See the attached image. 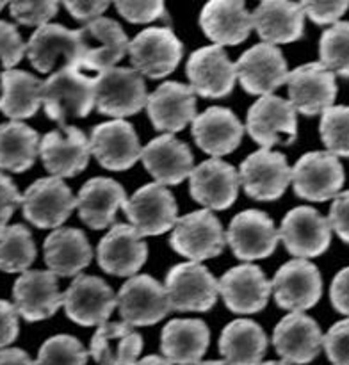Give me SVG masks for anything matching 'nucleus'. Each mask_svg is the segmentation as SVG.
<instances>
[{
  "mask_svg": "<svg viewBox=\"0 0 349 365\" xmlns=\"http://www.w3.org/2000/svg\"><path fill=\"white\" fill-rule=\"evenodd\" d=\"M43 250L45 264L56 277H78L93 259L91 245L78 228H57L46 237Z\"/></svg>",
  "mask_w": 349,
  "mask_h": 365,
  "instance_id": "35",
  "label": "nucleus"
},
{
  "mask_svg": "<svg viewBox=\"0 0 349 365\" xmlns=\"http://www.w3.org/2000/svg\"><path fill=\"white\" fill-rule=\"evenodd\" d=\"M91 155L89 139L80 128L64 125L61 130L43 135L39 143V157L46 171L59 178L77 177L85 170Z\"/></svg>",
  "mask_w": 349,
  "mask_h": 365,
  "instance_id": "18",
  "label": "nucleus"
},
{
  "mask_svg": "<svg viewBox=\"0 0 349 365\" xmlns=\"http://www.w3.org/2000/svg\"><path fill=\"white\" fill-rule=\"evenodd\" d=\"M185 75L194 95L203 98H223L230 95L237 81L235 63L228 59L223 46L217 45L194 50L185 64Z\"/></svg>",
  "mask_w": 349,
  "mask_h": 365,
  "instance_id": "16",
  "label": "nucleus"
},
{
  "mask_svg": "<svg viewBox=\"0 0 349 365\" xmlns=\"http://www.w3.org/2000/svg\"><path fill=\"white\" fill-rule=\"evenodd\" d=\"M98 266L113 277H135L148 259V246L130 225H113L96 248Z\"/></svg>",
  "mask_w": 349,
  "mask_h": 365,
  "instance_id": "21",
  "label": "nucleus"
},
{
  "mask_svg": "<svg viewBox=\"0 0 349 365\" xmlns=\"http://www.w3.org/2000/svg\"><path fill=\"white\" fill-rule=\"evenodd\" d=\"M123 210L130 227H134L142 237L166 234L178 220L177 200L170 189L157 182L139 187L132 198L125 202Z\"/></svg>",
  "mask_w": 349,
  "mask_h": 365,
  "instance_id": "11",
  "label": "nucleus"
},
{
  "mask_svg": "<svg viewBox=\"0 0 349 365\" xmlns=\"http://www.w3.org/2000/svg\"><path fill=\"white\" fill-rule=\"evenodd\" d=\"M27 57L41 73H48L63 61L64 66H77L80 61V34L59 24H46L31 36Z\"/></svg>",
  "mask_w": 349,
  "mask_h": 365,
  "instance_id": "26",
  "label": "nucleus"
},
{
  "mask_svg": "<svg viewBox=\"0 0 349 365\" xmlns=\"http://www.w3.org/2000/svg\"><path fill=\"white\" fill-rule=\"evenodd\" d=\"M118 309L123 323L152 327L170 314L171 307L164 285L150 274H135L118 292Z\"/></svg>",
  "mask_w": 349,
  "mask_h": 365,
  "instance_id": "13",
  "label": "nucleus"
},
{
  "mask_svg": "<svg viewBox=\"0 0 349 365\" xmlns=\"http://www.w3.org/2000/svg\"><path fill=\"white\" fill-rule=\"evenodd\" d=\"M4 7H6V2H2V0H0V11H2Z\"/></svg>",
  "mask_w": 349,
  "mask_h": 365,
  "instance_id": "58",
  "label": "nucleus"
},
{
  "mask_svg": "<svg viewBox=\"0 0 349 365\" xmlns=\"http://www.w3.org/2000/svg\"><path fill=\"white\" fill-rule=\"evenodd\" d=\"M135 365H173L171 362H167L166 359H162V356H157V355H150L146 356V359L139 360Z\"/></svg>",
  "mask_w": 349,
  "mask_h": 365,
  "instance_id": "55",
  "label": "nucleus"
},
{
  "mask_svg": "<svg viewBox=\"0 0 349 365\" xmlns=\"http://www.w3.org/2000/svg\"><path fill=\"white\" fill-rule=\"evenodd\" d=\"M345 173L340 160L330 152H308L292 168V184L299 198L326 202L344 185Z\"/></svg>",
  "mask_w": 349,
  "mask_h": 365,
  "instance_id": "14",
  "label": "nucleus"
},
{
  "mask_svg": "<svg viewBox=\"0 0 349 365\" xmlns=\"http://www.w3.org/2000/svg\"><path fill=\"white\" fill-rule=\"evenodd\" d=\"M285 250L298 259L319 257L330 248V221L313 207H294L281 220L278 230Z\"/></svg>",
  "mask_w": 349,
  "mask_h": 365,
  "instance_id": "8",
  "label": "nucleus"
},
{
  "mask_svg": "<svg viewBox=\"0 0 349 365\" xmlns=\"http://www.w3.org/2000/svg\"><path fill=\"white\" fill-rule=\"evenodd\" d=\"M141 160L145 170L160 185H177L194 170V157L184 141L171 134L152 139L142 148Z\"/></svg>",
  "mask_w": 349,
  "mask_h": 365,
  "instance_id": "29",
  "label": "nucleus"
},
{
  "mask_svg": "<svg viewBox=\"0 0 349 365\" xmlns=\"http://www.w3.org/2000/svg\"><path fill=\"white\" fill-rule=\"evenodd\" d=\"M66 316L80 327L107 323L118 305V296L105 280L91 274H78L63 298Z\"/></svg>",
  "mask_w": 349,
  "mask_h": 365,
  "instance_id": "15",
  "label": "nucleus"
},
{
  "mask_svg": "<svg viewBox=\"0 0 349 365\" xmlns=\"http://www.w3.org/2000/svg\"><path fill=\"white\" fill-rule=\"evenodd\" d=\"M170 245L178 255L191 262H202L223 253L226 234L212 210L202 209L178 217L171 232Z\"/></svg>",
  "mask_w": 349,
  "mask_h": 365,
  "instance_id": "3",
  "label": "nucleus"
},
{
  "mask_svg": "<svg viewBox=\"0 0 349 365\" xmlns=\"http://www.w3.org/2000/svg\"><path fill=\"white\" fill-rule=\"evenodd\" d=\"M237 81L249 95L266 96L287 82V61L278 46L259 43L246 50L235 63Z\"/></svg>",
  "mask_w": 349,
  "mask_h": 365,
  "instance_id": "17",
  "label": "nucleus"
},
{
  "mask_svg": "<svg viewBox=\"0 0 349 365\" xmlns=\"http://www.w3.org/2000/svg\"><path fill=\"white\" fill-rule=\"evenodd\" d=\"M239 178L246 195L259 202L281 198L292 182V170L283 153L260 148L242 160Z\"/></svg>",
  "mask_w": 349,
  "mask_h": 365,
  "instance_id": "10",
  "label": "nucleus"
},
{
  "mask_svg": "<svg viewBox=\"0 0 349 365\" xmlns=\"http://www.w3.org/2000/svg\"><path fill=\"white\" fill-rule=\"evenodd\" d=\"M328 221H330L331 230H335V234L349 245V191L338 192L333 198V203H331L330 216H328Z\"/></svg>",
  "mask_w": 349,
  "mask_h": 365,
  "instance_id": "49",
  "label": "nucleus"
},
{
  "mask_svg": "<svg viewBox=\"0 0 349 365\" xmlns=\"http://www.w3.org/2000/svg\"><path fill=\"white\" fill-rule=\"evenodd\" d=\"M274 302L288 312H305L317 305L323 294V278L316 264L296 259L283 264L271 282Z\"/></svg>",
  "mask_w": 349,
  "mask_h": 365,
  "instance_id": "12",
  "label": "nucleus"
},
{
  "mask_svg": "<svg viewBox=\"0 0 349 365\" xmlns=\"http://www.w3.org/2000/svg\"><path fill=\"white\" fill-rule=\"evenodd\" d=\"M321 64L333 75L349 78V21H337L319 41Z\"/></svg>",
  "mask_w": 349,
  "mask_h": 365,
  "instance_id": "41",
  "label": "nucleus"
},
{
  "mask_svg": "<svg viewBox=\"0 0 349 365\" xmlns=\"http://www.w3.org/2000/svg\"><path fill=\"white\" fill-rule=\"evenodd\" d=\"M239 171L221 159H209L189 175V192L192 200L209 210H226L239 195Z\"/></svg>",
  "mask_w": 349,
  "mask_h": 365,
  "instance_id": "20",
  "label": "nucleus"
},
{
  "mask_svg": "<svg viewBox=\"0 0 349 365\" xmlns=\"http://www.w3.org/2000/svg\"><path fill=\"white\" fill-rule=\"evenodd\" d=\"M0 365H36L27 351L20 348L0 349Z\"/></svg>",
  "mask_w": 349,
  "mask_h": 365,
  "instance_id": "54",
  "label": "nucleus"
},
{
  "mask_svg": "<svg viewBox=\"0 0 349 365\" xmlns=\"http://www.w3.org/2000/svg\"><path fill=\"white\" fill-rule=\"evenodd\" d=\"M288 102L305 116H316L333 106L337 96L335 75L321 63H306L287 77Z\"/></svg>",
  "mask_w": 349,
  "mask_h": 365,
  "instance_id": "22",
  "label": "nucleus"
},
{
  "mask_svg": "<svg viewBox=\"0 0 349 365\" xmlns=\"http://www.w3.org/2000/svg\"><path fill=\"white\" fill-rule=\"evenodd\" d=\"M91 153L98 164L110 171H125L141 159V143L132 123L113 120L96 125L89 138Z\"/></svg>",
  "mask_w": 349,
  "mask_h": 365,
  "instance_id": "24",
  "label": "nucleus"
},
{
  "mask_svg": "<svg viewBox=\"0 0 349 365\" xmlns=\"http://www.w3.org/2000/svg\"><path fill=\"white\" fill-rule=\"evenodd\" d=\"M210 330L199 319H173L162 328L160 351L174 365H196L209 349Z\"/></svg>",
  "mask_w": 349,
  "mask_h": 365,
  "instance_id": "34",
  "label": "nucleus"
},
{
  "mask_svg": "<svg viewBox=\"0 0 349 365\" xmlns=\"http://www.w3.org/2000/svg\"><path fill=\"white\" fill-rule=\"evenodd\" d=\"M89 351L71 335H53L46 339L38 351L36 365H85Z\"/></svg>",
  "mask_w": 349,
  "mask_h": 365,
  "instance_id": "43",
  "label": "nucleus"
},
{
  "mask_svg": "<svg viewBox=\"0 0 349 365\" xmlns=\"http://www.w3.org/2000/svg\"><path fill=\"white\" fill-rule=\"evenodd\" d=\"M196 365H228L224 360H207V362H199Z\"/></svg>",
  "mask_w": 349,
  "mask_h": 365,
  "instance_id": "56",
  "label": "nucleus"
},
{
  "mask_svg": "<svg viewBox=\"0 0 349 365\" xmlns=\"http://www.w3.org/2000/svg\"><path fill=\"white\" fill-rule=\"evenodd\" d=\"M224 305L234 314H256L266 309L271 282L255 264L244 262L228 269L217 282Z\"/></svg>",
  "mask_w": 349,
  "mask_h": 365,
  "instance_id": "23",
  "label": "nucleus"
},
{
  "mask_svg": "<svg viewBox=\"0 0 349 365\" xmlns=\"http://www.w3.org/2000/svg\"><path fill=\"white\" fill-rule=\"evenodd\" d=\"M80 34V61L78 68L85 73H102L114 68L128 52V38L123 27L113 18H98L78 29Z\"/></svg>",
  "mask_w": 349,
  "mask_h": 365,
  "instance_id": "9",
  "label": "nucleus"
},
{
  "mask_svg": "<svg viewBox=\"0 0 349 365\" xmlns=\"http://www.w3.org/2000/svg\"><path fill=\"white\" fill-rule=\"evenodd\" d=\"M39 134L27 123L7 121L0 125V170L27 171L39 155Z\"/></svg>",
  "mask_w": 349,
  "mask_h": 365,
  "instance_id": "39",
  "label": "nucleus"
},
{
  "mask_svg": "<svg viewBox=\"0 0 349 365\" xmlns=\"http://www.w3.org/2000/svg\"><path fill=\"white\" fill-rule=\"evenodd\" d=\"M260 365H291V364H287V362H266V364H260Z\"/></svg>",
  "mask_w": 349,
  "mask_h": 365,
  "instance_id": "57",
  "label": "nucleus"
},
{
  "mask_svg": "<svg viewBox=\"0 0 349 365\" xmlns=\"http://www.w3.org/2000/svg\"><path fill=\"white\" fill-rule=\"evenodd\" d=\"M148 118L159 132H180L196 118V96L191 86L162 82L146 100Z\"/></svg>",
  "mask_w": 349,
  "mask_h": 365,
  "instance_id": "27",
  "label": "nucleus"
},
{
  "mask_svg": "<svg viewBox=\"0 0 349 365\" xmlns=\"http://www.w3.org/2000/svg\"><path fill=\"white\" fill-rule=\"evenodd\" d=\"M184 45L170 27H148L128 43V57L135 71L148 78H164L177 70Z\"/></svg>",
  "mask_w": 349,
  "mask_h": 365,
  "instance_id": "5",
  "label": "nucleus"
},
{
  "mask_svg": "<svg viewBox=\"0 0 349 365\" xmlns=\"http://www.w3.org/2000/svg\"><path fill=\"white\" fill-rule=\"evenodd\" d=\"M323 348L333 365H349V319L338 321L323 335Z\"/></svg>",
  "mask_w": 349,
  "mask_h": 365,
  "instance_id": "46",
  "label": "nucleus"
},
{
  "mask_svg": "<svg viewBox=\"0 0 349 365\" xmlns=\"http://www.w3.org/2000/svg\"><path fill=\"white\" fill-rule=\"evenodd\" d=\"M59 4L53 0H43V2H11L9 13L18 24L21 25H34V27H43L48 24L57 14Z\"/></svg>",
  "mask_w": 349,
  "mask_h": 365,
  "instance_id": "44",
  "label": "nucleus"
},
{
  "mask_svg": "<svg viewBox=\"0 0 349 365\" xmlns=\"http://www.w3.org/2000/svg\"><path fill=\"white\" fill-rule=\"evenodd\" d=\"M330 302L338 314L349 316V267L335 274L330 287Z\"/></svg>",
  "mask_w": 349,
  "mask_h": 365,
  "instance_id": "52",
  "label": "nucleus"
},
{
  "mask_svg": "<svg viewBox=\"0 0 349 365\" xmlns=\"http://www.w3.org/2000/svg\"><path fill=\"white\" fill-rule=\"evenodd\" d=\"M43 107L61 127L70 118H85L95 107V77L77 66H63L43 82Z\"/></svg>",
  "mask_w": 349,
  "mask_h": 365,
  "instance_id": "1",
  "label": "nucleus"
},
{
  "mask_svg": "<svg viewBox=\"0 0 349 365\" xmlns=\"http://www.w3.org/2000/svg\"><path fill=\"white\" fill-rule=\"evenodd\" d=\"M251 21L256 34L274 46L298 41L305 32V11L301 2L264 0L253 11Z\"/></svg>",
  "mask_w": 349,
  "mask_h": 365,
  "instance_id": "31",
  "label": "nucleus"
},
{
  "mask_svg": "<svg viewBox=\"0 0 349 365\" xmlns=\"http://www.w3.org/2000/svg\"><path fill=\"white\" fill-rule=\"evenodd\" d=\"M199 27L217 46L239 45L248 39L253 21L241 0H210L199 14Z\"/></svg>",
  "mask_w": 349,
  "mask_h": 365,
  "instance_id": "33",
  "label": "nucleus"
},
{
  "mask_svg": "<svg viewBox=\"0 0 349 365\" xmlns=\"http://www.w3.org/2000/svg\"><path fill=\"white\" fill-rule=\"evenodd\" d=\"M43 103V81L24 70L0 73V110L13 121L27 120Z\"/></svg>",
  "mask_w": 349,
  "mask_h": 365,
  "instance_id": "37",
  "label": "nucleus"
},
{
  "mask_svg": "<svg viewBox=\"0 0 349 365\" xmlns=\"http://www.w3.org/2000/svg\"><path fill=\"white\" fill-rule=\"evenodd\" d=\"M36 259V245L25 225L0 227V271L20 273L28 271Z\"/></svg>",
  "mask_w": 349,
  "mask_h": 365,
  "instance_id": "40",
  "label": "nucleus"
},
{
  "mask_svg": "<svg viewBox=\"0 0 349 365\" xmlns=\"http://www.w3.org/2000/svg\"><path fill=\"white\" fill-rule=\"evenodd\" d=\"M303 11H305L306 16L317 25H331L337 24L340 20L342 14H345V11L349 9L348 0H305L301 2Z\"/></svg>",
  "mask_w": 349,
  "mask_h": 365,
  "instance_id": "48",
  "label": "nucleus"
},
{
  "mask_svg": "<svg viewBox=\"0 0 349 365\" xmlns=\"http://www.w3.org/2000/svg\"><path fill=\"white\" fill-rule=\"evenodd\" d=\"M146 82L134 68L114 66L95 77V107L116 120L137 114L146 106Z\"/></svg>",
  "mask_w": 349,
  "mask_h": 365,
  "instance_id": "2",
  "label": "nucleus"
},
{
  "mask_svg": "<svg viewBox=\"0 0 349 365\" xmlns=\"http://www.w3.org/2000/svg\"><path fill=\"white\" fill-rule=\"evenodd\" d=\"M246 130L262 148L292 145L298 138V118L288 100L274 95L260 96L248 110Z\"/></svg>",
  "mask_w": 349,
  "mask_h": 365,
  "instance_id": "6",
  "label": "nucleus"
},
{
  "mask_svg": "<svg viewBox=\"0 0 349 365\" xmlns=\"http://www.w3.org/2000/svg\"><path fill=\"white\" fill-rule=\"evenodd\" d=\"M27 53V45L21 41V36L13 24L0 20V64L6 70H13Z\"/></svg>",
  "mask_w": 349,
  "mask_h": 365,
  "instance_id": "45",
  "label": "nucleus"
},
{
  "mask_svg": "<svg viewBox=\"0 0 349 365\" xmlns=\"http://www.w3.org/2000/svg\"><path fill=\"white\" fill-rule=\"evenodd\" d=\"M280 235L273 220L256 209L242 210L231 220L226 232V242L239 260L266 259L276 250Z\"/></svg>",
  "mask_w": 349,
  "mask_h": 365,
  "instance_id": "19",
  "label": "nucleus"
},
{
  "mask_svg": "<svg viewBox=\"0 0 349 365\" xmlns=\"http://www.w3.org/2000/svg\"><path fill=\"white\" fill-rule=\"evenodd\" d=\"M63 298L52 271H25L13 285L14 307L28 323L52 317L63 305Z\"/></svg>",
  "mask_w": 349,
  "mask_h": 365,
  "instance_id": "25",
  "label": "nucleus"
},
{
  "mask_svg": "<svg viewBox=\"0 0 349 365\" xmlns=\"http://www.w3.org/2000/svg\"><path fill=\"white\" fill-rule=\"evenodd\" d=\"M116 9L121 16L130 24H150L166 16V6L160 0H146V2H127L118 0Z\"/></svg>",
  "mask_w": 349,
  "mask_h": 365,
  "instance_id": "47",
  "label": "nucleus"
},
{
  "mask_svg": "<svg viewBox=\"0 0 349 365\" xmlns=\"http://www.w3.org/2000/svg\"><path fill=\"white\" fill-rule=\"evenodd\" d=\"M266 351L267 337L255 321L235 319L221 331L219 353L228 365H260Z\"/></svg>",
  "mask_w": 349,
  "mask_h": 365,
  "instance_id": "38",
  "label": "nucleus"
},
{
  "mask_svg": "<svg viewBox=\"0 0 349 365\" xmlns=\"http://www.w3.org/2000/svg\"><path fill=\"white\" fill-rule=\"evenodd\" d=\"M321 139L335 157H349V106H331L323 110Z\"/></svg>",
  "mask_w": 349,
  "mask_h": 365,
  "instance_id": "42",
  "label": "nucleus"
},
{
  "mask_svg": "<svg viewBox=\"0 0 349 365\" xmlns=\"http://www.w3.org/2000/svg\"><path fill=\"white\" fill-rule=\"evenodd\" d=\"M21 205V195L14 182L4 173H0V227L6 225Z\"/></svg>",
  "mask_w": 349,
  "mask_h": 365,
  "instance_id": "50",
  "label": "nucleus"
},
{
  "mask_svg": "<svg viewBox=\"0 0 349 365\" xmlns=\"http://www.w3.org/2000/svg\"><path fill=\"white\" fill-rule=\"evenodd\" d=\"M77 198L59 177L38 178L21 195L24 217L38 228H57L71 216Z\"/></svg>",
  "mask_w": 349,
  "mask_h": 365,
  "instance_id": "7",
  "label": "nucleus"
},
{
  "mask_svg": "<svg viewBox=\"0 0 349 365\" xmlns=\"http://www.w3.org/2000/svg\"><path fill=\"white\" fill-rule=\"evenodd\" d=\"M18 334H20V323H18L16 307L0 299V349L13 344Z\"/></svg>",
  "mask_w": 349,
  "mask_h": 365,
  "instance_id": "51",
  "label": "nucleus"
},
{
  "mask_svg": "<svg viewBox=\"0 0 349 365\" xmlns=\"http://www.w3.org/2000/svg\"><path fill=\"white\" fill-rule=\"evenodd\" d=\"M64 7L68 9V13L78 21H89L98 20L102 18L103 11L109 7V2H103V0H89V2H80V0H66L64 2Z\"/></svg>",
  "mask_w": 349,
  "mask_h": 365,
  "instance_id": "53",
  "label": "nucleus"
},
{
  "mask_svg": "<svg viewBox=\"0 0 349 365\" xmlns=\"http://www.w3.org/2000/svg\"><path fill=\"white\" fill-rule=\"evenodd\" d=\"M142 349L141 334L127 323H103L95 331L89 355L98 365H135Z\"/></svg>",
  "mask_w": 349,
  "mask_h": 365,
  "instance_id": "36",
  "label": "nucleus"
},
{
  "mask_svg": "<svg viewBox=\"0 0 349 365\" xmlns=\"http://www.w3.org/2000/svg\"><path fill=\"white\" fill-rule=\"evenodd\" d=\"M127 192L123 185L113 178L95 177L85 182L77 196V209L80 220L93 230L113 227L116 212L123 209Z\"/></svg>",
  "mask_w": 349,
  "mask_h": 365,
  "instance_id": "32",
  "label": "nucleus"
},
{
  "mask_svg": "<svg viewBox=\"0 0 349 365\" xmlns=\"http://www.w3.org/2000/svg\"><path fill=\"white\" fill-rule=\"evenodd\" d=\"M273 346L283 362L305 365L319 355L323 334L312 317L303 312H291L274 328Z\"/></svg>",
  "mask_w": 349,
  "mask_h": 365,
  "instance_id": "28",
  "label": "nucleus"
},
{
  "mask_svg": "<svg viewBox=\"0 0 349 365\" xmlns=\"http://www.w3.org/2000/svg\"><path fill=\"white\" fill-rule=\"evenodd\" d=\"M191 132L199 150L219 159L241 145L244 125L226 107H209L194 118Z\"/></svg>",
  "mask_w": 349,
  "mask_h": 365,
  "instance_id": "30",
  "label": "nucleus"
},
{
  "mask_svg": "<svg viewBox=\"0 0 349 365\" xmlns=\"http://www.w3.org/2000/svg\"><path fill=\"white\" fill-rule=\"evenodd\" d=\"M167 302L178 312H209L217 302V280L199 262H184L171 267L166 274Z\"/></svg>",
  "mask_w": 349,
  "mask_h": 365,
  "instance_id": "4",
  "label": "nucleus"
}]
</instances>
